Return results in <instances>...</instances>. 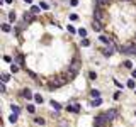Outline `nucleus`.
<instances>
[{"instance_id": "obj_24", "label": "nucleus", "mask_w": 136, "mask_h": 127, "mask_svg": "<svg viewBox=\"0 0 136 127\" xmlns=\"http://www.w3.org/2000/svg\"><path fill=\"white\" fill-rule=\"evenodd\" d=\"M36 124H38V125H44V119L38 117V119H36Z\"/></svg>"}, {"instance_id": "obj_15", "label": "nucleus", "mask_w": 136, "mask_h": 127, "mask_svg": "<svg viewBox=\"0 0 136 127\" xmlns=\"http://www.w3.org/2000/svg\"><path fill=\"white\" fill-rule=\"evenodd\" d=\"M34 100H36V103H43V102H44V98H43L41 95H34Z\"/></svg>"}, {"instance_id": "obj_22", "label": "nucleus", "mask_w": 136, "mask_h": 127, "mask_svg": "<svg viewBox=\"0 0 136 127\" xmlns=\"http://www.w3.org/2000/svg\"><path fill=\"white\" fill-rule=\"evenodd\" d=\"M9 78H10V76H9V73H2V81H4V83L9 81Z\"/></svg>"}, {"instance_id": "obj_26", "label": "nucleus", "mask_w": 136, "mask_h": 127, "mask_svg": "<svg viewBox=\"0 0 136 127\" xmlns=\"http://www.w3.org/2000/svg\"><path fill=\"white\" fill-rule=\"evenodd\" d=\"M78 34L82 37H87V31H85V29H78Z\"/></svg>"}, {"instance_id": "obj_37", "label": "nucleus", "mask_w": 136, "mask_h": 127, "mask_svg": "<svg viewBox=\"0 0 136 127\" xmlns=\"http://www.w3.org/2000/svg\"><path fill=\"white\" fill-rule=\"evenodd\" d=\"M133 78H136V70H133Z\"/></svg>"}, {"instance_id": "obj_30", "label": "nucleus", "mask_w": 136, "mask_h": 127, "mask_svg": "<svg viewBox=\"0 0 136 127\" xmlns=\"http://www.w3.org/2000/svg\"><path fill=\"white\" fill-rule=\"evenodd\" d=\"M39 10H41V7H31V12H32V14H38Z\"/></svg>"}, {"instance_id": "obj_33", "label": "nucleus", "mask_w": 136, "mask_h": 127, "mask_svg": "<svg viewBox=\"0 0 136 127\" xmlns=\"http://www.w3.org/2000/svg\"><path fill=\"white\" fill-rule=\"evenodd\" d=\"M121 95H123L121 92H116V93H114V100H119L121 98Z\"/></svg>"}, {"instance_id": "obj_9", "label": "nucleus", "mask_w": 136, "mask_h": 127, "mask_svg": "<svg viewBox=\"0 0 136 127\" xmlns=\"http://www.w3.org/2000/svg\"><path fill=\"white\" fill-rule=\"evenodd\" d=\"M112 53H114V43H111V44L104 49V56H107L109 58V56H112Z\"/></svg>"}, {"instance_id": "obj_23", "label": "nucleus", "mask_w": 136, "mask_h": 127, "mask_svg": "<svg viewBox=\"0 0 136 127\" xmlns=\"http://www.w3.org/2000/svg\"><path fill=\"white\" fill-rule=\"evenodd\" d=\"M39 7L43 9V10H48V9H49V5H48L46 2H41V4H39Z\"/></svg>"}, {"instance_id": "obj_38", "label": "nucleus", "mask_w": 136, "mask_h": 127, "mask_svg": "<svg viewBox=\"0 0 136 127\" xmlns=\"http://www.w3.org/2000/svg\"><path fill=\"white\" fill-rule=\"evenodd\" d=\"M24 2H26V4H32V0H24Z\"/></svg>"}, {"instance_id": "obj_16", "label": "nucleus", "mask_w": 136, "mask_h": 127, "mask_svg": "<svg viewBox=\"0 0 136 127\" xmlns=\"http://www.w3.org/2000/svg\"><path fill=\"white\" fill-rule=\"evenodd\" d=\"M82 46H83V48H89V46H90V41H89L87 37H83L82 39Z\"/></svg>"}, {"instance_id": "obj_6", "label": "nucleus", "mask_w": 136, "mask_h": 127, "mask_svg": "<svg viewBox=\"0 0 136 127\" xmlns=\"http://www.w3.org/2000/svg\"><path fill=\"white\" fill-rule=\"evenodd\" d=\"M66 110L68 112H73V114H78V112H80V105L78 103H70L66 107Z\"/></svg>"}, {"instance_id": "obj_7", "label": "nucleus", "mask_w": 136, "mask_h": 127, "mask_svg": "<svg viewBox=\"0 0 136 127\" xmlns=\"http://www.w3.org/2000/svg\"><path fill=\"white\" fill-rule=\"evenodd\" d=\"M21 97H24V98H27V100L34 98V95H32V92H31V90H29V88L22 90V92H21Z\"/></svg>"}, {"instance_id": "obj_12", "label": "nucleus", "mask_w": 136, "mask_h": 127, "mask_svg": "<svg viewBox=\"0 0 136 127\" xmlns=\"http://www.w3.org/2000/svg\"><path fill=\"white\" fill-rule=\"evenodd\" d=\"M51 107H53L55 110H61V105L58 103V102H55V100H51Z\"/></svg>"}, {"instance_id": "obj_35", "label": "nucleus", "mask_w": 136, "mask_h": 127, "mask_svg": "<svg viewBox=\"0 0 136 127\" xmlns=\"http://www.w3.org/2000/svg\"><path fill=\"white\" fill-rule=\"evenodd\" d=\"M70 19H72V20H77L78 15H77V14H70Z\"/></svg>"}, {"instance_id": "obj_17", "label": "nucleus", "mask_w": 136, "mask_h": 127, "mask_svg": "<svg viewBox=\"0 0 136 127\" xmlns=\"http://www.w3.org/2000/svg\"><path fill=\"white\" fill-rule=\"evenodd\" d=\"M134 87H136V83H134V78H133V80H129V81H128V88L134 90Z\"/></svg>"}, {"instance_id": "obj_31", "label": "nucleus", "mask_w": 136, "mask_h": 127, "mask_svg": "<svg viewBox=\"0 0 136 127\" xmlns=\"http://www.w3.org/2000/svg\"><path fill=\"white\" fill-rule=\"evenodd\" d=\"M124 66H126V68H133V63H131L129 59H126V61H124Z\"/></svg>"}, {"instance_id": "obj_36", "label": "nucleus", "mask_w": 136, "mask_h": 127, "mask_svg": "<svg viewBox=\"0 0 136 127\" xmlns=\"http://www.w3.org/2000/svg\"><path fill=\"white\" fill-rule=\"evenodd\" d=\"M0 90H2V93H5V83L2 81V87H0Z\"/></svg>"}, {"instance_id": "obj_14", "label": "nucleus", "mask_w": 136, "mask_h": 127, "mask_svg": "<svg viewBox=\"0 0 136 127\" xmlns=\"http://www.w3.org/2000/svg\"><path fill=\"white\" fill-rule=\"evenodd\" d=\"M100 103H102V98H100V97H99V98H94V100H92V107H99Z\"/></svg>"}, {"instance_id": "obj_4", "label": "nucleus", "mask_w": 136, "mask_h": 127, "mask_svg": "<svg viewBox=\"0 0 136 127\" xmlns=\"http://www.w3.org/2000/svg\"><path fill=\"white\" fill-rule=\"evenodd\" d=\"M102 26H104V24H102L100 20H97V19H94V20H92V27H94V31H95V32H100V31H102Z\"/></svg>"}, {"instance_id": "obj_13", "label": "nucleus", "mask_w": 136, "mask_h": 127, "mask_svg": "<svg viewBox=\"0 0 136 127\" xmlns=\"http://www.w3.org/2000/svg\"><path fill=\"white\" fill-rule=\"evenodd\" d=\"M15 61H17V65H24V56L22 54H15Z\"/></svg>"}, {"instance_id": "obj_28", "label": "nucleus", "mask_w": 136, "mask_h": 127, "mask_svg": "<svg viewBox=\"0 0 136 127\" xmlns=\"http://www.w3.org/2000/svg\"><path fill=\"white\" fill-rule=\"evenodd\" d=\"M89 78H90V80H95V78H97V73L95 71H90V73H89Z\"/></svg>"}, {"instance_id": "obj_2", "label": "nucleus", "mask_w": 136, "mask_h": 127, "mask_svg": "<svg viewBox=\"0 0 136 127\" xmlns=\"http://www.w3.org/2000/svg\"><path fill=\"white\" fill-rule=\"evenodd\" d=\"M66 83H68V76H66V75H61V76L55 78V80L49 83V88H51V90H53V88H60V87L66 85Z\"/></svg>"}, {"instance_id": "obj_40", "label": "nucleus", "mask_w": 136, "mask_h": 127, "mask_svg": "<svg viewBox=\"0 0 136 127\" xmlns=\"http://www.w3.org/2000/svg\"><path fill=\"white\" fill-rule=\"evenodd\" d=\"M134 114H136V112H134Z\"/></svg>"}, {"instance_id": "obj_19", "label": "nucleus", "mask_w": 136, "mask_h": 127, "mask_svg": "<svg viewBox=\"0 0 136 127\" xmlns=\"http://www.w3.org/2000/svg\"><path fill=\"white\" fill-rule=\"evenodd\" d=\"M9 122H12V124H15V122H17V114H12V115L9 117Z\"/></svg>"}, {"instance_id": "obj_39", "label": "nucleus", "mask_w": 136, "mask_h": 127, "mask_svg": "<svg viewBox=\"0 0 136 127\" xmlns=\"http://www.w3.org/2000/svg\"><path fill=\"white\" fill-rule=\"evenodd\" d=\"M126 2H133V0H126Z\"/></svg>"}, {"instance_id": "obj_27", "label": "nucleus", "mask_w": 136, "mask_h": 127, "mask_svg": "<svg viewBox=\"0 0 136 127\" xmlns=\"http://www.w3.org/2000/svg\"><path fill=\"white\" fill-rule=\"evenodd\" d=\"M27 112L34 114V112H36V107H34V105H27Z\"/></svg>"}, {"instance_id": "obj_18", "label": "nucleus", "mask_w": 136, "mask_h": 127, "mask_svg": "<svg viewBox=\"0 0 136 127\" xmlns=\"http://www.w3.org/2000/svg\"><path fill=\"white\" fill-rule=\"evenodd\" d=\"M2 31L4 32H10V26L9 24H2Z\"/></svg>"}, {"instance_id": "obj_21", "label": "nucleus", "mask_w": 136, "mask_h": 127, "mask_svg": "<svg viewBox=\"0 0 136 127\" xmlns=\"http://www.w3.org/2000/svg\"><path fill=\"white\" fill-rule=\"evenodd\" d=\"M92 97H94V98H99V97H100V92H99V90H92Z\"/></svg>"}, {"instance_id": "obj_8", "label": "nucleus", "mask_w": 136, "mask_h": 127, "mask_svg": "<svg viewBox=\"0 0 136 127\" xmlns=\"http://www.w3.org/2000/svg\"><path fill=\"white\" fill-rule=\"evenodd\" d=\"M117 115V110H116V109H111V110L109 112H106V117H107V122H111L114 119V117Z\"/></svg>"}, {"instance_id": "obj_5", "label": "nucleus", "mask_w": 136, "mask_h": 127, "mask_svg": "<svg viewBox=\"0 0 136 127\" xmlns=\"http://www.w3.org/2000/svg\"><path fill=\"white\" fill-rule=\"evenodd\" d=\"M95 19L100 20L102 24L106 22V17H104V10H102V9H95Z\"/></svg>"}, {"instance_id": "obj_32", "label": "nucleus", "mask_w": 136, "mask_h": 127, "mask_svg": "<svg viewBox=\"0 0 136 127\" xmlns=\"http://www.w3.org/2000/svg\"><path fill=\"white\" fill-rule=\"evenodd\" d=\"M68 32L75 34V32H78V31H75V27H73V26H68Z\"/></svg>"}, {"instance_id": "obj_20", "label": "nucleus", "mask_w": 136, "mask_h": 127, "mask_svg": "<svg viewBox=\"0 0 136 127\" xmlns=\"http://www.w3.org/2000/svg\"><path fill=\"white\" fill-rule=\"evenodd\" d=\"M10 71H12V73H17V71H19V66L12 63V65H10Z\"/></svg>"}, {"instance_id": "obj_1", "label": "nucleus", "mask_w": 136, "mask_h": 127, "mask_svg": "<svg viewBox=\"0 0 136 127\" xmlns=\"http://www.w3.org/2000/svg\"><path fill=\"white\" fill-rule=\"evenodd\" d=\"M80 68H82V63H80L78 58H75V59L72 61V65H70V68H68V71H66L68 80H73V78L77 76V73L80 71Z\"/></svg>"}, {"instance_id": "obj_3", "label": "nucleus", "mask_w": 136, "mask_h": 127, "mask_svg": "<svg viewBox=\"0 0 136 127\" xmlns=\"http://www.w3.org/2000/svg\"><path fill=\"white\" fill-rule=\"evenodd\" d=\"M104 122H107V117H106V114H100L94 119V127H100Z\"/></svg>"}, {"instance_id": "obj_29", "label": "nucleus", "mask_w": 136, "mask_h": 127, "mask_svg": "<svg viewBox=\"0 0 136 127\" xmlns=\"http://www.w3.org/2000/svg\"><path fill=\"white\" fill-rule=\"evenodd\" d=\"M9 20H10V22H14V20H15V14H14V12H10V14H9Z\"/></svg>"}, {"instance_id": "obj_10", "label": "nucleus", "mask_w": 136, "mask_h": 127, "mask_svg": "<svg viewBox=\"0 0 136 127\" xmlns=\"http://www.w3.org/2000/svg\"><path fill=\"white\" fill-rule=\"evenodd\" d=\"M32 19H34L32 12H26V14H24V20H26V22H32Z\"/></svg>"}, {"instance_id": "obj_11", "label": "nucleus", "mask_w": 136, "mask_h": 127, "mask_svg": "<svg viewBox=\"0 0 136 127\" xmlns=\"http://www.w3.org/2000/svg\"><path fill=\"white\" fill-rule=\"evenodd\" d=\"M99 41H100V43H104V44H111V43H112V41H111L109 37H106V36H100V37H99Z\"/></svg>"}, {"instance_id": "obj_25", "label": "nucleus", "mask_w": 136, "mask_h": 127, "mask_svg": "<svg viewBox=\"0 0 136 127\" xmlns=\"http://www.w3.org/2000/svg\"><path fill=\"white\" fill-rule=\"evenodd\" d=\"M10 109H12V112H14V114H19V112H21V109H19L17 105H12Z\"/></svg>"}, {"instance_id": "obj_34", "label": "nucleus", "mask_w": 136, "mask_h": 127, "mask_svg": "<svg viewBox=\"0 0 136 127\" xmlns=\"http://www.w3.org/2000/svg\"><path fill=\"white\" fill-rule=\"evenodd\" d=\"M70 5H72V7H77V5H78V0H70Z\"/></svg>"}]
</instances>
